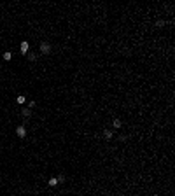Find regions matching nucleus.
Wrapping results in <instances>:
<instances>
[{"label": "nucleus", "instance_id": "obj_2", "mask_svg": "<svg viewBox=\"0 0 175 196\" xmlns=\"http://www.w3.org/2000/svg\"><path fill=\"white\" fill-rule=\"evenodd\" d=\"M20 51L23 53V54H28L30 53V44L25 40V42H21V46H20Z\"/></svg>", "mask_w": 175, "mask_h": 196}, {"label": "nucleus", "instance_id": "obj_5", "mask_svg": "<svg viewBox=\"0 0 175 196\" xmlns=\"http://www.w3.org/2000/svg\"><path fill=\"white\" fill-rule=\"evenodd\" d=\"M112 126H114V128H116V130H117V128H121V126H123V121H121V119H114V121H112Z\"/></svg>", "mask_w": 175, "mask_h": 196}, {"label": "nucleus", "instance_id": "obj_3", "mask_svg": "<svg viewBox=\"0 0 175 196\" xmlns=\"http://www.w3.org/2000/svg\"><path fill=\"white\" fill-rule=\"evenodd\" d=\"M16 135H18L20 138H25L26 137V128L25 126H18L16 128Z\"/></svg>", "mask_w": 175, "mask_h": 196}, {"label": "nucleus", "instance_id": "obj_8", "mask_svg": "<svg viewBox=\"0 0 175 196\" xmlns=\"http://www.w3.org/2000/svg\"><path fill=\"white\" fill-rule=\"evenodd\" d=\"M47 184H49L51 187H54V186H58V180H56L54 177H51V179H49V182H47Z\"/></svg>", "mask_w": 175, "mask_h": 196}, {"label": "nucleus", "instance_id": "obj_10", "mask_svg": "<svg viewBox=\"0 0 175 196\" xmlns=\"http://www.w3.org/2000/svg\"><path fill=\"white\" fill-rule=\"evenodd\" d=\"M16 102H18V103H20V105H23V103H25V102H26V98L23 96V95H20V96L16 98Z\"/></svg>", "mask_w": 175, "mask_h": 196}, {"label": "nucleus", "instance_id": "obj_4", "mask_svg": "<svg viewBox=\"0 0 175 196\" xmlns=\"http://www.w3.org/2000/svg\"><path fill=\"white\" fill-rule=\"evenodd\" d=\"M103 135H105V138H107V140H110V138L114 137V131H112V130H109V128H105V130H103Z\"/></svg>", "mask_w": 175, "mask_h": 196}, {"label": "nucleus", "instance_id": "obj_7", "mask_svg": "<svg viewBox=\"0 0 175 196\" xmlns=\"http://www.w3.org/2000/svg\"><path fill=\"white\" fill-rule=\"evenodd\" d=\"M11 58H12V53H11V51H5V53H4V60H5V61H11Z\"/></svg>", "mask_w": 175, "mask_h": 196}, {"label": "nucleus", "instance_id": "obj_13", "mask_svg": "<svg viewBox=\"0 0 175 196\" xmlns=\"http://www.w3.org/2000/svg\"><path fill=\"white\" fill-rule=\"evenodd\" d=\"M35 105H37L35 102H28V107H30V109H33V107H35Z\"/></svg>", "mask_w": 175, "mask_h": 196}, {"label": "nucleus", "instance_id": "obj_1", "mask_svg": "<svg viewBox=\"0 0 175 196\" xmlns=\"http://www.w3.org/2000/svg\"><path fill=\"white\" fill-rule=\"evenodd\" d=\"M40 53H42V54H49V53H51V44L46 42V40L40 42Z\"/></svg>", "mask_w": 175, "mask_h": 196}, {"label": "nucleus", "instance_id": "obj_12", "mask_svg": "<svg viewBox=\"0 0 175 196\" xmlns=\"http://www.w3.org/2000/svg\"><path fill=\"white\" fill-rule=\"evenodd\" d=\"M56 180H58V184L65 182V175H58V177H56Z\"/></svg>", "mask_w": 175, "mask_h": 196}, {"label": "nucleus", "instance_id": "obj_9", "mask_svg": "<svg viewBox=\"0 0 175 196\" xmlns=\"http://www.w3.org/2000/svg\"><path fill=\"white\" fill-rule=\"evenodd\" d=\"M26 56H28L30 61H35V60H37V53H28Z\"/></svg>", "mask_w": 175, "mask_h": 196}, {"label": "nucleus", "instance_id": "obj_11", "mask_svg": "<svg viewBox=\"0 0 175 196\" xmlns=\"http://www.w3.org/2000/svg\"><path fill=\"white\" fill-rule=\"evenodd\" d=\"M156 26H158V28L165 26V21H163V19H158V21H156Z\"/></svg>", "mask_w": 175, "mask_h": 196}, {"label": "nucleus", "instance_id": "obj_6", "mask_svg": "<svg viewBox=\"0 0 175 196\" xmlns=\"http://www.w3.org/2000/svg\"><path fill=\"white\" fill-rule=\"evenodd\" d=\"M21 116H23V117H30V116H32V109H23V110H21Z\"/></svg>", "mask_w": 175, "mask_h": 196}]
</instances>
